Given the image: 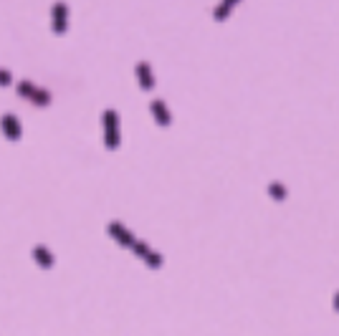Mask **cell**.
<instances>
[{
  "label": "cell",
  "mask_w": 339,
  "mask_h": 336,
  "mask_svg": "<svg viewBox=\"0 0 339 336\" xmlns=\"http://www.w3.org/2000/svg\"><path fill=\"white\" fill-rule=\"evenodd\" d=\"M104 142L109 149H117L119 147V117L114 109L104 111Z\"/></svg>",
  "instance_id": "cell-1"
},
{
  "label": "cell",
  "mask_w": 339,
  "mask_h": 336,
  "mask_svg": "<svg viewBox=\"0 0 339 336\" xmlns=\"http://www.w3.org/2000/svg\"><path fill=\"white\" fill-rule=\"evenodd\" d=\"M107 230H109V235H112V238H114L122 248H132V250H135L137 238L129 233V230H127V228H124V225H122V222H109V228H107Z\"/></svg>",
  "instance_id": "cell-2"
},
{
  "label": "cell",
  "mask_w": 339,
  "mask_h": 336,
  "mask_svg": "<svg viewBox=\"0 0 339 336\" xmlns=\"http://www.w3.org/2000/svg\"><path fill=\"white\" fill-rule=\"evenodd\" d=\"M18 91H20L23 96H28L36 106H48V104H51V94H46V91L36 89V86H33V83H28V81H20Z\"/></svg>",
  "instance_id": "cell-3"
},
{
  "label": "cell",
  "mask_w": 339,
  "mask_h": 336,
  "mask_svg": "<svg viewBox=\"0 0 339 336\" xmlns=\"http://www.w3.org/2000/svg\"><path fill=\"white\" fill-rule=\"evenodd\" d=\"M152 114H154V119H157L160 127H170V124H172V117H170V111L165 109L162 99H154V101H152Z\"/></svg>",
  "instance_id": "cell-4"
},
{
  "label": "cell",
  "mask_w": 339,
  "mask_h": 336,
  "mask_svg": "<svg viewBox=\"0 0 339 336\" xmlns=\"http://www.w3.org/2000/svg\"><path fill=\"white\" fill-rule=\"evenodd\" d=\"M137 73H139V86L144 89V91H149L152 86H154V76H152V71H149V66L142 61L139 66H137Z\"/></svg>",
  "instance_id": "cell-5"
},
{
  "label": "cell",
  "mask_w": 339,
  "mask_h": 336,
  "mask_svg": "<svg viewBox=\"0 0 339 336\" xmlns=\"http://www.w3.org/2000/svg\"><path fill=\"white\" fill-rule=\"evenodd\" d=\"M3 132H5V136L8 139H18L20 136V124H18V117H5L3 119Z\"/></svg>",
  "instance_id": "cell-6"
},
{
  "label": "cell",
  "mask_w": 339,
  "mask_h": 336,
  "mask_svg": "<svg viewBox=\"0 0 339 336\" xmlns=\"http://www.w3.org/2000/svg\"><path fill=\"white\" fill-rule=\"evenodd\" d=\"M33 258L38 261V266H41V268H54V256H51L43 245H38V248L33 250Z\"/></svg>",
  "instance_id": "cell-7"
},
{
  "label": "cell",
  "mask_w": 339,
  "mask_h": 336,
  "mask_svg": "<svg viewBox=\"0 0 339 336\" xmlns=\"http://www.w3.org/2000/svg\"><path fill=\"white\" fill-rule=\"evenodd\" d=\"M64 13H66V5H64V3H59V5H56V33H64V31H66Z\"/></svg>",
  "instance_id": "cell-8"
},
{
  "label": "cell",
  "mask_w": 339,
  "mask_h": 336,
  "mask_svg": "<svg viewBox=\"0 0 339 336\" xmlns=\"http://www.w3.org/2000/svg\"><path fill=\"white\" fill-rule=\"evenodd\" d=\"M269 192H271V195H273V198H276V200H283V195H286V192H283V187H281L278 182H271V187H269Z\"/></svg>",
  "instance_id": "cell-9"
},
{
  "label": "cell",
  "mask_w": 339,
  "mask_h": 336,
  "mask_svg": "<svg viewBox=\"0 0 339 336\" xmlns=\"http://www.w3.org/2000/svg\"><path fill=\"white\" fill-rule=\"evenodd\" d=\"M334 309H337V311H339V293H337V303H334Z\"/></svg>",
  "instance_id": "cell-10"
}]
</instances>
